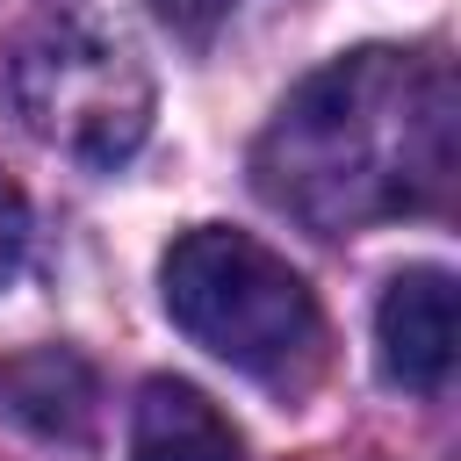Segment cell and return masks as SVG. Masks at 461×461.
Returning <instances> with one entry per match:
<instances>
[{"label": "cell", "instance_id": "7", "mask_svg": "<svg viewBox=\"0 0 461 461\" xmlns=\"http://www.w3.org/2000/svg\"><path fill=\"white\" fill-rule=\"evenodd\" d=\"M22 245H29V202H22V187H14L7 173H0V281L14 274Z\"/></svg>", "mask_w": 461, "mask_h": 461}, {"label": "cell", "instance_id": "3", "mask_svg": "<svg viewBox=\"0 0 461 461\" xmlns=\"http://www.w3.org/2000/svg\"><path fill=\"white\" fill-rule=\"evenodd\" d=\"M7 101L36 144H50L79 166H122L151 130L144 58L86 14H58L14 43Z\"/></svg>", "mask_w": 461, "mask_h": 461}, {"label": "cell", "instance_id": "4", "mask_svg": "<svg viewBox=\"0 0 461 461\" xmlns=\"http://www.w3.org/2000/svg\"><path fill=\"white\" fill-rule=\"evenodd\" d=\"M382 375L411 396L447 389L454 375V274L447 267H403L375 310Z\"/></svg>", "mask_w": 461, "mask_h": 461}, {"label": "cell", "instance_id": "2", "mask_svg": "<svg viewBox=\"0 0 461 461\" xmlns=\"http://www.w3.org/2000/svg\"><path fill=\"white\" fill-rule=\"evenodd\" d=\"M158 295L166 317L216 353L223 367L267 382V389H295L310 382L317 353H324V317L310 281L259 238L202 223L187 238H173L166 267H158Z\"/></svg>", "mask_w": 461, "mask_h": 461}, {"label": "cell", "instance_id": "1", "mask_svg": "<svg viewBox=\"0 0 461 461\" xmlns=\"http://www.w3.org/2000/svg\"><path fill=\"white\" fill-rule=\"evenodd\" d=\"M454 72L439 58L367 43L274 108L252 144V187L317 238L425 216L454 194Z\"/></svg>", "mask_w": 461, "mask_h": 461}, {"label": "cell", "instance_id": "8", "mask_svg": "<svg viewBox=\"0 0 461 461\" xmlns=\"http://www.w3.org/2000/svg\"><path fill=\"white\" fill-rule=\"evenodd\" d=\"M230 7H238V0H151V14H158L166 29H180V36H209Z\"/></svg>", "mask_w": 461, "mask_h": 461}, {"label": "cell", "instance_id": "5", "mask_svg": "<svg viewBox=\"0 0 461 461\" xmlns=\"http://www.w3.org/2000/svg\"><path fill=\"white\" fill-rule=\"evenodd\" d=\"M130 461H238L230 418L194 389V382H144L130 411Z\"/></svg>", "mask_w": 461, "mask_h": 461}, {"label": "cell", "instance_id": "6", "mask_svg": "<svg viewBox=\"0 0 461 461\" xmlns=\"http://www.w3.org/2000/svg\"><path fill=\"white\" fill-rule=\"evenodd\" d=\"M0 403H7V418L36 425L43 439H79L86 411H94V382L72 353L43 346V353H22V360L0 367Z\"/></svg>", "mask_w": 461, "mask_h": 461}]
</instances>
